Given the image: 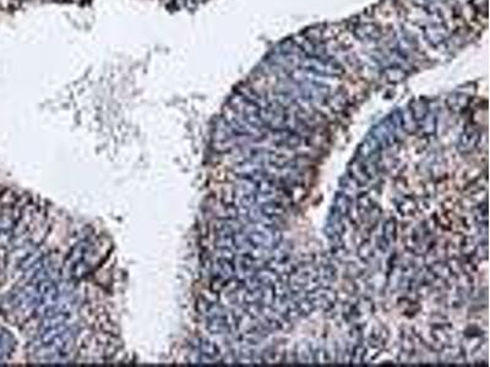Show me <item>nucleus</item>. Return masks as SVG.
<instances>
[{
	"instance_id": "obj_1",
	"label": "nucleus",
	"mask_w": 490,
	"mask_h": 367,
	"mask_svg": "<svg viewBox=\"0 0 490 367\" xmlns=\"http://www.w3.org/2000/svg\"><path fill=\"white\" fill-rule=\"evenodd\" d=\"M75 342V329L70 323V311H54L44 316L39 329L42 361L60 363L69 355Z\"/></svg>"
},
{
	"instance_id": "obj_2",
	"label": "nucleus",
	"mask_w": 490,
	"mask_h": 367,
	"mask_svg": "<svg viewBox=\"0 0 490 367\" xmlns=\"http://www.w3.org/2000/svg\"><path fill=\"white\" fill-rule=\"evenodd\" d=\"M102 245L103 244L96 239H86L72 248L68 258L69 273L72 278H81L88 274L96 264L103 261L104 251L102 250Z\"/></svg>"
},
{
	"instance_id": "obj_3",
	"label": "nucleus",
	"mask_w": 490,
	"mask_h": 367,
	"mask_svg": "<svg viewBox=\"0 0 490 367\" xmlns=\"http://www.w3.org/2000/svg\"><path fill=\"white\" fill-rule=\"evenodd\" d=\"M12 349V339L7 333H0V360L5 358Z\"/></svg>"
}]
</instances>
